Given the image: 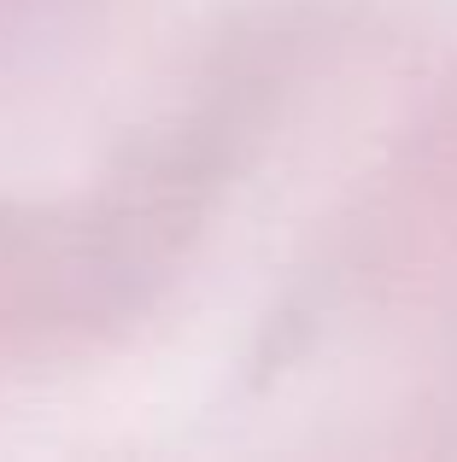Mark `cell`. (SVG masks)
Returning <instances> with one entry per match:
<instances>
[]
</instances>
